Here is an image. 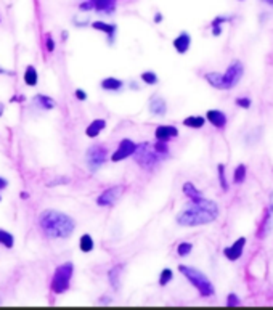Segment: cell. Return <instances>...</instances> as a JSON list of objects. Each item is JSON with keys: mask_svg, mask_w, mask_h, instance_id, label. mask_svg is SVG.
<instances>
[{"mask_svg": "<svg viewBox=\"0 0 273 310\" xmlns=\"http://www.w3.org/2000/svg\"><path fill=\"white\" fill-rule=\"evenodd\" d=\"M140 80H142V82L146 84V85H158V84H159V77H158V74H156V72H153V71H145V72H142V74H140Z\"/></svg>", "mask_w": 273, "mask_h": 310, "instance_id": "30", "label": "cell"}, {"mask_svg": "<svg viewBox=\"0 0 273 310\" xmlns=\"http://www.w3.org/2000/svg\"><path fill=\"white\" fill-rule=\"evenodd\" d=\"M105 129H106V121L105 119H94L85 129V135L88 138H97Z\"/></svg>", "mask_w": 273, "mask_h": 310, "instance_id": "18", "label": "cell"}, {"mask_svg": "<svg viewBox=\"0 0 273 310\" xmlns=\"http://www.w3.org/2000/svg\"><path fill=\"white\" fill-rule=\"evenodd\" d=\"M72 275H74L72 262H64L55 268V273L52 278V291L55 294H63V292L69 289Z\"/></svg>", "mask_w": 273, "mask_h": 310, "instance_id": "6", "label": "cell"}, {"mask_svg": "<svg viewBox=\"0 0 273 310\" xmlns=\"http://www.w3.org/2000/svg\"><path fill=\"white\" fill-rule=\"evenodd\" d=\"M220 216V208L216 201L201 198L200 201H190V204L175 216V222L180 227H200L216 222Z\"/></svg>", "mask_w": 273, "mask_h": 310, "instance_id": "1", "label": "cell"}, {"mask_svg": "<svg viewBox=\"0 0 273 310\" xmlns=\"http://www.w3.org/2000/svg\"><path fill=\"white\" fill-rule=\"evenodd\" d=\"M217 177H219V185L222 191H228L230 190V183L227 180V169H225V164H217Z\"/></svg>", "mask_w": 273, "mask_h": 310, "instance_id": "28", "label": "cell"}, {"mask_svg": "<svg viewBox=\"0 0 273 310\" xmlns=\"http://www.w3.org/2000/svg\"><path fill=\"white\" fill-rule=\"evenodd\" d=\"M0 74H12V72H10V71H7V69L2 66V64H0Z\"/></svg>", "mask_w": 273, "mask_h": 310, "instance_id": "45", "label": "cell"}, {"mask_svg": "<svg viewBox=\"0 0 273 310\" xmlns=\"http://www.w3.org/2000/svg\"><path fill=\"white\" fill-rule=\"evenodd\" d=\"M178 272L185 276V278L190 281V284L200 292V296L203 299H209L216 294V288L211 281V278L206 273H203L201 270L192 267V265H185V264H180L178 265Z\"/></svg>", "mask_w": 273, "mask_h": 310, "instance_id": "4", "label": "cell"}, {"mask_svg": "<svg viewBox=\"0 0 273 310\" xmlns=\"http://www.w3.org/2000/svg\"><path fill=\"white\" fill-rule=\"evenodd\" d=\"M39 227L50 240H66L76 230V222L68 214L56 209H45L39 216Z\"/></svg>", "mask_w": 273, "mask_h": 310, "instance_id": "2", "label": "cell"}, {"mask_svg": "<svg viewBox=\"0 0 273 310\" xmlns=\"http://www.w3.org/2000/svg\"><path fill=\"white\" fill-rule=\"evenodd\" d=\"M247 177V167L246 164H238L233 170V183L235 185H243Z\"/></svg>", "mask_w": 273, "mask_h": 310, "instance_id": "27", "label": "cell"}, {"mask_svg": "<svg viewBox=\"0 0 273 310\" xmlns=\"http://www.w3.org/2000/svg\"><path fill=\"white\" fill-rule=\"evenodd\" d=\"M243 76H244V64L239 60H233L228 64L225 72H216V71L206 72L204 80L211 87L217 88V90H231V88H235L241 82Z\"/></svg>", "mask_w": 273, "mask_h": 310, "instance_id": "3", "label": "cell"}, {"mask_svg": "<svg viewBox=\"0 0 273 310\" xmlns=\"http://www.w3.org/2000/svg\"><path fill=\"white\" fill-rule=\"evenodd\" d=\"M204 118H206V121H208L212 127H216L217 130H223V129L227 127V124H228L227 114L223 113L222 110H209L208 113H206Z\"/></svg>", "mask_w": 273, "mask_h": 310, "instance_id": "13", "label": "cell"}, {"mask_svg": "<svg viewBox=\"0 0 273 310\" xmlns=\"http://www.w3.org/2000/svg\"><path fill=\"white\" fill-rule=\"evenodd\" d=\"M122 268H124V264H118V265H114L111 270L108 272V280H110V283H111L113 289H119V286H121Z\"/></svg>", "mask_w": 273, "mask_h": 310, "instance_id": "24", "label": "cell"}, {"mask_svg": "<svg viewBox=\"0 0 273 310\" xmlns=\"http://www.w3.org/2000/svg\"><path fill=\"white\" fill-rule=\"evenodd\" d=\"M108 156H110V151L105 145L94 143L92 146H88L87 151H85V162H87V167H88L90 172L100 170L105 166Z\"/></svg>", "mask_w": 273, "mask_h": 310, "instance_id": "7", "label": "cell"}, {"mask_svg": "<svg viewBox=\"0 0 273 310\" xmlns=\"http://www.w3.org/2000/svg\"><path fill=\"white\" fill-rule=\"evenodd\" d=\"M74 95H76V98L79 101H85L88 96H87V92L84 90V88H76V92H74Z\"/></svg>", "mask_w": 273, "mask_h": 310, "instance_id": "38", "label": "cell"}, {"mask_svg": "<svg viewBox=\"0 0 273 310\" xmlns=\"http://www.w3.org/2000/svg\"><path fill=\"white\" fill-rule=\"evenodd\" d=\"M172 280H173V272H172V268H169V267L162 268L161 273H159V280H158L159 286H167V284H169Z\"/></svg>", "mask_w": 273, "mask_h": 310, "instance_id": "32", "label": "cell"}, {"mask_svg": "<svg viewBox=\"0 0 273 310\" xmlns=\"http://www.w3.org/2000/svg\"><path fill=\"white\" fill-rule=\"evenodd\" d=\"M7 186H8V180H7L5 177H2V175H0V191H2V190H5Z\"/></svg>", "mask_w": 273, "mask_h": 310, "instance_id": "41", "label": "cell"}, {"mask_svg": "<svg viewBox=\"0 0 273 310\" xmlns=\"http://www.w3.org/2000/svg\"><path fill=\"white\" fill-rule=\"evenodd\" d=\"M45 48H47L48 53H53L55 48H56V44H55V39H53L52 32H47L45 34Z\"/></svg>", "mask_w": 273, "mask_h": 310, "instance_id": "35", "label": "cell"}, {"mask_svg": "<svg viewBox=\"0 0 273 310\" xmlns=\"http://www.w3.org/2000/svg\"><path fill=\"white\" fill-rule=\"evenodd\" d=\"M172 45L178 55H185L190 50V47H192V36H190L187 31H181L180 34L173 39Z\"/></svg>", "mask_w": 273, "mask_h": 310, "instance_id": "16", "label": "cell"}, {"mask_svg": "<svg viewBox=\"0 0 273 310\" xmlns=\"http://www.w3.org/2000/svg\"><path fill=\"white\" fill-rule=\"evenodd\" d=\"M129 87L132 88V90H138V84H137V82H130Z\"/></svg>", "mask_w": 273, "mask_h": 310, "instance_id": "46", "label": "cell"}, {"mask_svg": "<svg viewBox=\"0 0 273 310\" xmlns=\"http://www.w3.org/2000/svg\"><path fill=\"white\" fill-rule=\"evenodd\" d=\"M94 10L98 13L113 15L116 12V0H95Z\"/></svg>", "mask_w": 273, "mask_h": 310, "instance_id": "21", "label": "cell"}, {"mask_svg": "<svg viewBox=\"0 0 273 310\" xmlns=\"http://www.w3.org/2000/svg\"><path fill=\"white\" fill-rule=\"evenodd\" d=\"M132 158L137 162V164L145 169V170H153L156 166L162 161V158L158 153L153 150V146L150 142H143V143H137V150L132 154Z\"/></svg>", "mask_w": 273, "mask_h": 310, "instance_id": "5", "label": "cell"}, {"mask_svg": "<svg viewBox=\"0 0 273 310\" xmlns=\"http://www.w3.org/2000/svg\"><path fill=\"white\" fill-rule=\"evenodd\" d=\"M79 10H80V12H92V10H94V4L88 2V0H87V2H82V4L79 5Z\"/></svg>", "mask_w": 273, "mask_h": 310, "instance_id": "39", "label": "cell"}, {"mask_svg": "<svg viewBox=\"0 0 273 310\" xmlns=\"http://www.w3.org/2000/svg\"><path fill=\"white\" fill-rule=\"evenodd\" d=\"M227 307H236L241 304V299H239L238 294H235V292H230V294L227 296Z\"/></svg>", "mask_w": 273, "mask_h": 310, "instance_id": "36", "label": "cell"}, {"mask_svg": "<svg viewBox=\"0 0 273 310\" xmlns=\"http://www.w3.org/2000/svg\"><path fill=\"white\" fill-rule=\"evenodd\" d=\"M263 2H265L267 5H270V7L273 8V0H263Z\"/></svg>", "mask_w": 273, "mask_h": 310, "instance_id": "49", "label": "cell"}, {"mask_svg": "<svg viewBox=\"0 0 273 310\" xmlns=\"http://www.w3.org/2000/svg\"><path fill=\"white\" fill-rule=\"evenodd\" d=\"M94 248H95V241H94V238H92V235H88V233L82 235L80 240H79V249L87 254V252H92Z\"/></svg>", "mask_w": 273, "mask_h": 310, "instance_id": "26", "label": "cell"}, {"mask_svg": "<svg viewBox=\"0 0 273 310\" xmlns=\"http://www.w3.org/2000/svg\"><path fill=\"white\" fill-rule=\"evenodd\" d=\"M235 105L238 106V108L249 110L252 106V100L249 98V96H238V98L235 100Z\"/></svg>", "mask_w": 273, "mask_h": 310, "instance_id": "34", "label": "cell"}, {"mask_svg": "<svg viewBox=\"0 0 273 310\" xmlns=\"http://www.w3.org/2000/svg\"><path fill=\"white\" fill-rule=\"evenodd\" d=\"M32 101H34L40 110H45V111H50V110H55V108H56V101L52 98V96L44 95V93L34 95Z\"/></svg>", "mask_w": 273, "mask_h": 310, "instance_id": "20", "label": "cell"}, {"mask_svg": "<svg viewBox=\"0 0 273 310\" xmlns=\"http://www.w3.org/2000/svg\"><path fill=\"white\" fill-rule=\"evenodd\" d=\"M71 182V178L69 177H56V178H53V180H50V182H47V186H58V185H68Z\"/></svg>", "mask_w": 273, "mask_h": 310, "instance_id": "37", "label": "cell"}, {"mask_svg": "<svg viewBox=\"0 0 273 310\" xmlns=\"http://www.w3.org/2000/svg\"><path fill=\"white\" fill-rule=\"evenodd\" d=\"M137 150V143L134 140H130V138H122V140L119 142V146H118V150H116L113 154H111V161L113 162H119V161H124V159H127L130 158L132 154L135 153Z\"/></svg>", "mask_w": 273, "mask_h": 310, "instance_id": "9", "label": "cell"}, {"mask_svg": "<svg viewBox=\"0 0 273 310\" xmlns=\"http://www.w3.org/2000/svg\"><path fill=\"white\" fill-rule=\"evenodd\" d=\"M181 191H184V194L190 201H200L203 198V193L196 188V185L193 182H185L181 185Z\"/></svg>", "mask_w": 273, "mask_h": 310, "instance_id": "22", "label": "cell"}, {"mask_svg": "<svg viewBox=\"0 0 273 310\" xmlns=\"http://www.w3.org/2000/svg\"><path fill=\"white\" fill-rule=\"evenodd\" d=\"M238 2H244V0H238Z\"/></svg>", "mask_w": 273, "mask_h": 310, "instance_id": "51", "label": "cell"}, {"mask_svg": "<svg viewBox=\"0 0 273 310\" xmlns=\"http://www.w3.org/2000/svg\"><path fill=\"white\" fill-rule=\"evenodd\" d=\"M192 251H193V243L181 241V243H178V246H177V256L178 257H188L190 254H192Z\"/></svg>", "mask_w": 273, "mask_h": 310, "instance_id": "33", "label": "cell"}, {"mask_svg": "<svg viewBox=\"0 0 273 310\" xmlns=\"http://www.w3.org/2000/svg\"><path fill=\"white\" fill-rule=\"evenodd\" d=\"M0 23H2V20H0Z\"/></svg>", "mask_w": 273, "mask_h": 310, "instance_id": "52", "label": "cell"}, {"mask_svg": "<svg viewBox=\"0 0 273 310\" xmlns=\"http://www.w3.org/2000/svg\"><path fill=\"white\" fill-rule=\"evenodd\" d=\"M181 124H184L185 127H188V129L198 130V129H203V127H204L206 118H204V116H188V118L184 119V122H181Z\"/></svg>", "mask_w": 273, "mask_h": 310, "instance_id": "25", "label": "cell"}, {"mask_svg": "<svg viewBox=\"0 0 273 310\" xmlns=\"http://www.w3.org/2000/svg\"><path fill=\"white\" fill-rule=\"evenodd\" d=\"M235 20V16H227V15H219L216 16V18L212 20L211 23V32H212V36L214 37H219L222 36V32H223V24L225 23H231Z\"/></svg>", "mask_w": 273, "mask_h": 310, "instance_id": "17", "label": "cell"}, {"mask_svg": "<svg viewBox=\"0 0 273 310\" xmlns=\"http://www.w3.org/2000/svg\"><path fill=\"white\" fill-rule=\"evenodd\" d=\"M0 202H2V194H0Z\"/></svg>", "mask_w": 273, "mask_h": 310, "instance_id": "50", "label": "cell"}, {"mask_svg": "<svg viewBox=\"0 0 273 310\" xmlns=\"http://www.w3.org/2000/svg\"><path fill=\"white\" fill-rule=\"evenodd\" d=\"M100 87L106 92H121L124 88V82L118 77H105L102 79Z\"/></svg>", "mask_w": 273, "mask_h": 310, "instance_id": "19", "label": "cell"}, {"mask_svg": "<svg viewBox=\"0 0 273 310\" xmlns=\"http://www.w3.org/2000/svg\"><path fill=\"white\" fill-rule=\"evenodd\" d=\"M178 137V129L170 124H161L154 129V138L158 142H170L172 138Z\"/></svg>", "mask_w": 273, "mask_h": 310, "instance_id": "14", "label": "cell"}, {"mask_svg": "<svg viewBox=\"0 0 273 310\" xmlns=\"http://www.w3.org/2000/svg\"><path fill=\"white\" fill-rule=\"evenodd\" d=\"M4 113H5V106H4L2 103H0V118L4 116Z\"/></svg>", "mask_w": 273, "mask_h": 310, "instance_id": "47", "label": "cell"}, {"mask_svg": "<svg viewBox=\"0 0 273 310\" xmlns=\"http://www.w3.org/2000/svg\"><path fill=\"white\" fill-rule=\"evenodd\" d=\"M148 111L154 118H164L167 114V101L161 95H151L148 100Z\"/></svg>", "mask_w": 273, "mask_h": 310, "instance_id": "11", "label": "cell"}, {"mask_svg": "<svg viewBox=\"0 0 273 310\" xmlns=\"http://www.w3.org/2000/svg\"><path fill=\"white\" fill-rule=\"evenodd\" d=\"M162 20H164V18H162V13H159V12H158V13L154 15V23H156V24L162 23Z\"/></svg>", "mask_w": 273, "mask_h": 310, "instance_id": "42", "label": "cell"}, {"mask_svg": "<svg viewBox=\"0 0 273 310\" xmlns=\"http://www.w3.org/2000/svg\"><path fill=\"white\" fill-rule=\"evenodd\" d=\"M124 190H126V185H114L106 188L105 191H102L97 198V204L102 208H113L116 202L121 199V196L124 194Z\"/></svg>", "mask_w": 273, "mask_h": 310, "instance_id": "8", "label": "cell"}, {"mask_svg": "<svg viewBox=\"0 0 273 310\" xmlns=\"http://www.w3.org/2000/svg\"><path fill=\"white\" fill-rule=\"evenodd\" d=\"M92 28H94L95 31H100V32H103V34H106L110 45L114 44L116 34H118V26H116V24H113V23H105V21H92Z\"/></svg>", "mask_w": 273, "mask_h": 310, "instance_id": "15", "label": "cell"}, {"mask_svg": "<svg viewBox=\"0 0 273 310\" xmlns=\"http://www.w3.org/2000/svg\"><path fill=\"white\" fill-rule=\"evenodd\" d=\"M153 146V150L159 154V156L164 159V158H167L169 154H170V150H169V142H158L156 140V143L151 145Z\"/></svg>", "mask_w": 273, "mask_h": 310, "instance_id": "31", "label": "cell"}, {"mask_svg": "<svg viewBox=\"0 0 273 310\" xmlns=\"http://www.w3.org/2000/svg\"><path fill=\"white\" fill-rule=\"evenodd\" d=\"M72 24L74 26H77V28H85L90 24L88 20H79V18H72Z\"/></svg>", "mask_w": 273, "mask_h": 310, "instance_id": "40", "label": "cell"}, {"mask_svg": "<svg viewBox=\"0 0 273 310\" xmlns=\"http://www.w3.org/2000/svg\"><path fill=\"white\" fill-rule=\"evenodd\" d=\"M26 198H29V193H26V191H21V199H26Z\"/></svg>", "mask_w": 273, "mask_h": 310, "instance_id": "48", "label": "cell"}, {"mask_svg": "<svg viewBox=\"0 0 273 310\" xmlns=\"http://www.w3.org/2000/svg\"><path fill=\"white\" fill-rule=\"evenodd\" d=\"M24 84L28 87H36L39 84V74H37V69L32 66V64H28L26 69H24Z\"/></svg>", "mask_w": 273, "mask_h": 310, "instance_id": "23", "label": "cell"}, {"mask_svg": "<svg viewBox=\"0 0 273 310\" xmlns=\"http://www.w3.org/2000/svg\"><path fill=\"white\" fill-rule=\"evenodd\" d=\"M271 227H273V193L270 194V204L265 211V216H263V220L259 227V232H257V238L263 240L267 238L271 232Z\"/></svg>", "mask_w": 273, "mask_h": 310, "instance_id": "12", "label": "cell"}, {"mask_svg": "<svg viewBox=\"0 0 273 310\" xmlns=\"http://www.w3.org/2000/svg\"><path fill=\"white\" fill-rule=\"evenodd\" d=\"M10 101L13 103V101H20V103H23L24 101V96L23 95H18V96H12L10 98Z\"/></svg>", "mask_w": 273, "mask_h": 310, "instance_id": "43", "label": "cell"}, {"mask_svg": "<svg viewBox=\"0 0 273 310\" xmlns=\"http://www.w3.org/2000/svg\"><path fill=\"white\" fill-rule=\"evenodd\" d=\"M246 244H247V240L244 238V236H239V238H236L233 241V244L223 248V256H225L230 262H236V260H239L243 257Z\"/></svg>", "mask_w": 273, "mask_h": 310, "instance_id": "10", "label": "cell"}, {"mask_svg": "<svg viewBox=\"0 0 273 310\" xmlns=\"http://www.w3.org/2000/svg\"><path fill=\"white\" fill-rule=\"evenodd\" d=\"M0 244H2V246L7 248V249H12L15 246V236H13V233L4 230V228H0Z\"/></svg>", "mask_w": 273, "mask_h": 310, "instance_id": "29", "label": "cell"}, {"mask_svg": "<svg viewBox=\"0 0 273 310\" xmlns=\"http://www.w3.org/2000/svg\"><path fill=\"white\" fill-rule=\"evenodd\" d=\"M68 37H69V32L68 31H61V40H64V42H66Z\"/></svg>", "mask_w": 273, "mask_h": 310, "instance_id": "44", "label": "cell"}]
</instances>
